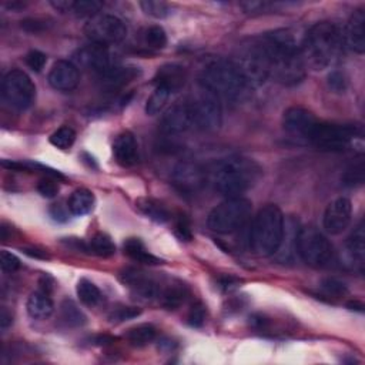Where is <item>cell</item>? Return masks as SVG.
<instances>
[{
  "label": "cell",
  "instance_id": "e575fe53",
  "mask_svg": "<svg viewBox=\"0 0 365 365\" xmlns=\"http://www.w3.org/2000/svg\"><path fill=\"white\" fill-rule=\"evenodd\" d=\"M87 248L91 254H94L97 257H103V258L111 257L115 252L114 242L104 232H97L96 235H93L87 244Z\"/></svg>",
  "mask_w": 365,
  "mask_h": 365
},
{
  "label": "cell",
  "instance_id": "d6986e66",
  "mask_svg": "<svg viewBox=\"0 0 365 365\" xmlns=\"http://www.w3.org/2000/svg\"><path fill=\"white\" fill-rule=\"evenodd\" d=\"M48 83L57 91H71L78 86V67L68 60H58L48 71Z\"/></svg>",
  "mask_w": 365,
  "mask_h": 365
},
{
  "label": "cell",
  "instance_id": "f6af8a7d",
  "mask_svg": "<svg viewBox=\"0 0 365 365\" xmlns=\"http://www.w3.org/2000/svg\"><path fill=\"white\" fill-rule=\"evenodd\" d=\"M37 191L46 198H53L58 192V184L56 182L54 177H46L38 181Z\"/></svg>",
  "mask_w": 365,
  "mask_h": 365
},
{
  "label": "cell",
  "instance_id": "44dd1931",
  "mask_svg": "<svg viewBox=\"0 0 365 365\" xmlns=\"http://www.w3.org/2000/svg\"><path fill=\"white\" fill-rule=\"evenodd\" d=\"M342 41L352 51L362 54L365 51V11L364 9L355 10L346 21Z\"/></svg>",
  "mask_w": 365,
  "mask_h": 365
},
{
  "label": "cell",
  "instance_id": "2e32d148",
  "mask_svg": "<svg viewBox=\"0 0 365 365\" xmlns=\"http://www.w3.org/2000/svg\"><path fill=\"white\" fill-rule=\"evenodd\" d=\"M352 220V202L346 197H338L332 200L324 212L322 227L331 235L342 234Z\"/></svg>",
  "mask_w": 365,
  "mask_h": 365
},
{
  "label": "cell",
  "instance_id": "816d5d0a",
  "mask_svg": "<svg viewBox=\"0 0 365 365\" xmlns=\"http://www.w3.org/2000/svg\"><path fill=\"white\" fill-rule=\"evenodd\" d=\"M23 251H24L27 255L33 257V258H40V259H47V258H50L46 251L38 250V248H24Z\"/></svg>",
  "mask_w": 365,
  "mask_h": 365
},
{
  "label": "cell",
  "instance_id": "f546056e",
  "mask_svg": "<svg viewBox=\"0 0 365 365\" xmlns=\"http://www.w3.org/2000/svg\"><path fill=\"white\" fill-rule=\"evenodd\" d=\"M365 232H364V221H359L358 225L354 228L351 235L346 238V250L348 254L354 261H356L359 265L364 264V255H365Z\"/></svg>",
  "mask_w": 365,
  "mask_h": 365
},
{
  "label": "cell",
  "instance_id": "b9f144b4",
  "mask_svg": "<svg viewBox=\"0 0 365 365\" xmlns=\"http://www.w3.org/2000/svg\"><path fill=\"white\" fill-rule=\"evenodd\" d=\"M141 314V309L138 307H127V305H120L114 308L110 314V319L114 322H123L127 319H133Z\"/></svg>",
  "mask_w": 365,
  "mask_h": 365
},
{
  "label": "cell",
  "instance_id": "6da1fadb",
  "mask_svg": "<svg viewBox=\"0 0 365 365\" xmlns=\"http://www.w3.org/2000/svg\"><path fill=\"white\" fill-rule=\"evenodd\" d=\"M269 64V77L279 84L294 86L305 77L301 46L289 30H275L258 37Z\"/></svg>",
  "mask_w": 365,
  "mask_h": 365
},
{
  "label": "cell",
  "instance_id": "836d02e7",
  "mask_svg": "<svg viewBox=\"0 0 365 365\" xmlns=\"http://www.w3.org/2000/svg\"><path fill=\"white\" fill-rule=\"evenodd\" d=\"M60 321L67 327H80L86 322V317L74 301L64 299L60 305Z\"/></svg>",
  "mask_w": 365,
  "mask_h": 365
},
{
  "label": "cell",
  "instance_id": "d6a6232c",
  "mask_svg": "<svg viewBox=\"0 0 365 365\" xmlns=\"http://www.w3.org/2000/svg\"><path fill=\"white\" fill-rule=\"evenodd\" d=\"M155 336H157V329L151 324H140V325L131 327L125 332L127 341L135 346H144L153 342Z\"/></svg>",
  "mask_w": 365,
  "mask_h": 365
},
{
  "label": "cell",
  "instance_id": "1f68e13d",
  "mask_svg": "<svg viewBox=\"0 0 365 365\" xmlns=\"http://www.w3.org/2000/svg\"><path fill=\"white\" fill-rule=\"evenodd\" d=\"M76 292H77V297L78 299L87 305V307H96L101 302L103 299V294L100 291V288L90 279L87 278H81L78 282H77V287H76Z\"/></svg>",
  "mask_w": 365,
  "mask_h": 365
},
{
  "label": "cell",
  "instance_id": "ba28073f",
  "mask_svg": "<svg viewBox=\"0 0 365 365\" xmlns=\"http://www.w3.org/2000/svg\"><path fill=\"white\" fill-rule=\"evenodd\" d=\"M298 257L311 267H325L334 258V248L329 240L315 227L308 225L299 230Z\"/></svg>",
  "mask_w": 365,
  "mask_h": 365
},
{
  "label": "cell",
  "instance_id": "c3c4849f",
  "mask_svg": "<svg viewBox=\"0 0 365 365\" xmlns=\"http://www.w3.org/2000/svg\"><path fill=\"white\" fill-rule=\"evenodd\" d=\"M328 86H329V88L332 91L342 93L346 88V80H345V77H344V74L341 71L334 70L328 76Z\"/></svg>",
  "mask_w": 365,
  "mask_h": 365
},
{
  "label": "cell",
  "instance_id": "7402d4cb",
  "mask_svg": "<svg viewBox=\"0 0 365 365\" xmlns=\"http://www.w3.org/2000/svg\"><path fill=\"white\" fill-rule=\"evenodd\" d=\"M113 154L115 161L123 167H133L138 163V144L133 133H120L113 143Z\"/></svg>",
  "mask_w": 365,
  "mask_h": 365
},
{
  "label": "cell",
  "instance_id": "4316f807",
  "mask_svg": "<svg viewBox=\"0 0 365 365\" xmlns=\"http://www.w3.org/2000/svg\"><path fill=\"white\" fill-rule=\"evenodd\" d=\"M188 295H190L188 288L182 282L174 281V282L164 284V288L161 291L158 301L164 308L175 309L187 301Z\"/></svg>",
  "mask_w": 365,
  "mask_h": 365
},
{
  "label": "cell",
  "instance_id": "4fadbf2b",
  "mask_svg": "<svg viewBox=\"0 0 365 365\" xmlns=\"http://www.w3.org/2000/svg\"><path fill=\"white\" fill-rule=\"evenodd\" d=\"M174 187L182 194H195L207 182V170L192 161H180L171 174Z\"/></svg>",
  "mask_w": 365,
  "mask_h": 365
},
{
  "label": "cell",
  "instance_id": "cb8c5ba5",
  "mask_svg": "<svg viewBox=\"0 0 365 365\" xmlns=\"http://www.w3.org/2000/svg\"><path fill=\"white\" fill-rule=\"evenodd\" d=\"M185 80H187L185 68L180 64H164L158 67L154 77L155 86H163L171 93L178 91L185 84Z\"/></svg>",
  "mask_w": 365,
  "mask_h": 365
},
{
  "label": "cell",
  "instance_id": "5bb4252c",
  "mask_svg": "<svg viewBox=\"0 0 365 365\" xmlns=\"http://www.w3.org/2000/svg\"><path fill=\"white\" fill-rule=\"evenodd\" d=\"M121 281L127 285L135 295L145 301L160 299L164 282L158 281L145 271L137 268H128L121 274Z\"/></svg>",
  "mask_w": 365,
  "mask_h": 365
},
{
  "label": "cell",
  "instance_id": "5b68a950",
  "mask_svg": "<svg viewBox=\"0 0 365 365\" xmlns=\"http://www.w3.org/2000/svg\"><path fill=\"white\" fill-rule=\"evenodd\" d=\"M284 214L275 204L264 205L250 230V247L258 257H271L278 250L284 231Z\"/></svg>",
  "mask_w": 365,
  "mask_h": 365
},
{
  "label": "cell",
  "instance_id": "60d3db41",
  "mask_svg": "<svg viewBox=\"0 0 365 365\" xmlns=\"http://www.w3.org/2000/svg\"><path fill=\"white\" fill-rule=\"evenodd\" d=\"M140 7L143 11L154 19H164L170 14V6L164 1H154V0H144L140 1Z\"/></svg>",
  "mask_w": 365,
  "mask_h": 365
},
{
  "label": "cell",
  "instance_id": "8fae6325",
  "mask_svg": "<svg viewBox=\"0 0 365 365\" xmlns=\"http://www.w3.org/2000/svg\"><path fill=\"white\" fill-rule=\"evenodd\" d=\"M84 34L91 43L108 47L125 38L127 27L118 17L98 13L87 20L84 24Z\"/></svg>",
  "mask_w": 365,
  "mask_h": 365
},
{
  "label": "cell",
  "instance_id": "d4e9b609",
  "mask_svg": "<svg viewBox=\"0 0 365 365\" xmlns=\"http://www.w3.org/2000/svg\"><path fill=\"white\" fill-rule=\"evenodd\" d=\"M50 4L60 13H68L77 17H93L98 14L103 7V3L97 0H53L50 1Z\"/></svg>",
  "mask_w": 365,
  "mask_h": 365
},
{
  "label": "cell",
  "instance_id": "3957f363",
  "mask_svg": "<svg viewBox=\"0 0 365 365\" xmlns=\"http://www.w3.org/2000/svg\"><path fill=\"white\" fill-rule=\"evenodd\" d=\"M342 34L332 21H318L309 27L301 44L305 66L322 70L331 66L342 50Z\"/></svg>",
  "mask_w": 365,
  "mask_h": 365
},
{
  "label": "cell",
  "instance_id": "83f0119b",
  "mask_svg": "<svg viewBox=\"0 0 365 365\" xmlns=\"http://www.w3.org/2000/svg\"><path fill=\"white\" fill-rule=\"evenodd\" d=\"M124 254L128 255L131 259L138 261L141 264H148V265H155V264H161V259L157 258L155 255H153L144 245V242L140 238L131 237L127 238L124 241Z\"/></svg>",
  "mask_w": 365,
  "mask_h": 365
},
{
  "label": "cell",
  "instance_id": "484cf974",
  "mask_svg": "<svg viewBox=\"0 0 365 365\" xmlns=\"http://www.w3.org/2000/svg\"><path fill=\"white\" fill-rule=\"evenodd\" d=\"M26 309L33 319H47L54 311V304L47 291L38 289L31 292L27 298Z\"/></svg>",
  "mask_w": 365,
  "mask_h": 365
},
{
  "label": "cell",
  "instance_id": "f35d334b",
  "mask_svg": "<svg viewBox=\"0 0 365 365\" xmlns=\"http://www.w3.org/2000/svg\"><path fill=\"white\" fill-rule=\"evenodd\" d=\"M144 43L150 48H164L167 46V34L161 26H150L144 30Z\"/></svg>",
  "mask_w": 365,
  "mask_h": 365
},
{
  "label": "cell",
  "instance_id": "ee69618b",
  "mask_svg": "<svg viewBox=\"0 0 365 365\" xmlns=\"http://www.w3.org/2000/svg\"><path fill=\"white\" fill-rule=\"evenodd\" d=\"M26 60V64L29 66V68H31L33 71L38 73L41 71V68L46 66V61H47V56L38 50H31L26 54L24 57Z\"/></svg>",
  "mask_w": 365,
  "mask_h": 365
},
{
  "label": "cell",
  "instance_id": "9a60e30c",
  "mask_svg": "<svg viewBox=\"0 0 365 365\" xmlns=\"http://www.w3.org/2000/svg\"><path fill=\"white\" fill-rule=\"evenodd\" d=\"M317 123H318L317 117L309 110H307L301 106L288 107L282 114L284 131L295 138H299V140L308 141Z\"/></svg>",
  "mask_w": 365,
  "mask_h": 365
},
{
  "label": "cell",
  "instance_id": "f1b7e54d",
  "mask_svg": "<svg viewBox=\"0 0 365 365\" xmlns=\"http://www.w3.org/2000/svg\"><path fill=\"white\" fill-rule=\"evenodd\" d=\"M67 205L73 215H86L94 207V194L87 188H77L68 197Z\"/></svg>",
  "mask_w": 365,
  "mask_h": 365
},
{
  "label": "cell",
  "instance_id": "4dcf8cb0",
  "mask_svg": "<svg viewBox=\"0 0 365 365\" xmlns=\"http://www.w3.org/2000/svg\"><path fill=\"white\" fill-rule=\"evenodd\" d=\"M135 205L141 214L155 222H167L171 217L168 210L161 202L153 198H140Z\"/></svg>",
  "mask_w": 365,
  "mask_h": 365
},
{
  "label": "cell",
  "instance_id": "30bf717a",
  "mask_svg": "<svg viewBox=\"0 0 365 365\" xmlns=\"http://www.w3.org/2000/svg\"><path fill=\"white\" fill-rule=\"evenodd\" d=\"M1 96L14 110H27L36 100V86L24 71L11 70L3 77Z\"/></svg>",
  "mask_w": 365,
  "mask_h": 365
},
{
  "label": "cell",
  "instance_id": "681fc988",
  "mask_svg": "<svg viewBox=\"0 0 365 365\" xmlns=\"http://www.w3.org/2000/svg\"><path fill=\"white\" fill-rule=\"evenodd\" d=\"M68 214L70 210H68V205H61V204H53L50 207V215L53 217V220L56 221H60V222H64L68 220Z\"/></svg>",
  "mask_w": 365,
  "mask_h": 365
},
{
  "label": "cell",
  "instance_id": "8d00e7d4",
  "mask_svg": "<svg viewBox=\"0 0 365 365\" xmlns=\"http://www.w3.org/2000/svg\"><path fill=\"white\" fill-rule=\"evenodd\" d=\"M170 96H171V91H170V90H167V88L163 87V86H155L154 91H153V93L150 94V97L147 98V103H145V113H147L148 115H155V114H158V113L164 108V106H165V103L168 101Z\"/></svg>",
  "mask_w": 365,
  "mask_h": 365
},
{
  "label": "cell",
  "instance_id": "7c38bea8",
  "mask_svg": "<svg viewBox=\"0 0 365 365\" xmlns=\"http://www.w3.org/2000/svg\"><path fill=\"white\" fill-rule=\"evenodd\" d=\"M356 134L358 130L355 125L318 121L308 138V143L314 144L319 150L341 151L351 143V140Z\"/></svg>",
  "mask_w": 365,
  "mask_h": 365
},
{
  "label": "cell",
  "instance_id": "7dc6e473",
  "mask_svg": "<svg viewBox=\"0 0 365 365\" xmlns=\"http://www.w3.org/2000/svg\"><path fill=\"white\" fill-rule=\"evenodd\" d=\"M0 265H1L3 271L14 272V271H17L20 268V259L14 254L3 250L0 252Z\"/></svg>",
  "mask_w": 365,
  "mask_h": 365
},
{
  "label": "cell",
  "instance_id": "7bdbcfd3",
  "mask_svg": "<svg viewBox=\"0 0 365 365\" xmlns=\"http://www.w3.org/2000/svg\"><path fill=\"white\" fill-rule=\"evenodd\" d=\"M205 307L204 304L201 302H194L190 309H188V314H187V322L191 325V327H195V328H200L204 321H205Z\"/></svg>",
  "mask_w": 365,
  "mask_h": 365
},
{
  "label": "cell",
  "instance_id": "7a4b0ae2",
  "mask_svg": "<svg viewBox=\"0 0 365 365\" xmlns=\"http://www.w3.org/2000/svg\"><path fill=\"white\" fill-rule=\"evenodd\" d=\"M261 175L262 168L255 160L237 155L217 161L207 171V182L227 198L241 197L259 181Z\"/></svg>",
  "mask_w": 365,
  "mask_h": 365
},
{
  "label": "cell",
  "instance_id": "74e56055",
  "mask_svg": "<svg viewBox=\"0 0 365 365\" xmlns=\"http://www.w3.org/2000/svg\"><path fill=\"white\" fill-rule=\"evenodd\" d=\"M74 141H76V131L68 125H63L57 128L50 135V143L60 150H68L74 144Z\"/></svg>",
  "mask_w": 365,
  "mask_h": 365
},
{
  "label": "cell",
  "instance_id": "d590c367",
  "mask_svg": "<svg viewBox=\"0 0 365 365\" xmlns=\"http://www.w3.org/2000/svg\"><path fill=\"white\" fill-rule=\"evenodd\" d=\"M364 173H365V165H364V157L355 158L344 171L341 175L342 184L345 187H356L364 182Z\"/></svg>",
  "mask_w": 365,
  "mask_h": 365
},
{
  "label": "cell",
  "instance_id": "52a82bcc",
  "mask_svg": "<svg viewBox=\"0 0 365 365\" xmlns=\"http://www.w3.org/2000/svg\"><path fill=\"white\" fill-rule=\"evenodd\" d=\"M250 87L259 86L269 78V64L259 38L251 40L232 61Z\"/></svg>",
  "mask_w": 365,
  "mask_h": 365
},
{
  "label": "cell",
  "instance_id": "bcb514c9",
  "mask_svg": "<svg viewBox=\"0 0 365 365\" xmlns=\"http://www.w3.org/2000/svg\"><path fill=\"white\" fill-rule=\"evenodd\" d=\"M174 232L181 241H190L192 238V232L190 228V221L187 220L185 215H178L175 225H174Z\"/></svg>",
  "mask_w": 365,
  "mask_h": 365
},
{
  "label": "cell",
  "instance_id": "ffe728a7",
  "mask_svg": "<svg viewBox=\"0 0 365 365\" xmlns=\"http://www.w3.org/2000/svg\"><path fill=\"white\" fill-rule=\"evenodd\" d=\"M299 230H301V227H299V222L295 217H292V215L285 217L281 242L278 245V250L274 254L277 261H279L282 264L292 262L295 255H298L297 247H298Z\"/></svg>",
  "mask_w": 365,
  "mask_h": 365
},
{
  "label": "cell",
  "instance_id": "ac0fdd59",
  "mask_svg": "<svg viewBox=\"0 0 365 365\" xmlns=\"http://www.w3.org/2000/svg\"><path fill=\"white\" fill-rule=\"evenodd\" d=\"M192 125V115L188 101H180L171 106L161 117L160 130L165 135H177L185 133Z\"/></svg>",
  "mask_w": 365,
  "mask_h": 365
},
{
  "label": "cell",
  "instance_id": "e0dca14e",
  "mask_svg": "<svg viewBox=\"0 0 365 365\" xmlns=\"http://www.w3.org/2000/svg\"><path fill=\"white\" fill-rule=\"evenodd\" d=\"M74 61L77 67L80 66L97 74H101L114 66L108 47L94 43L78 48L74 54Z\"/></svg>",
  "mask_w": 365,
  "mask_h": 365
},
{
  "label": "cell",
  "instance_id": "9c48e42d",
  "mask_svg": "<svg viewBox=\"0 0 365 365\" xmlns=\"http://www.w3.org/2000/svg\"><path fill=\"white\" fill-rule=\"evenodd\" d=\"M188 106L192 115V125L202 131L218 130L222 124V103L200 87V91L191 96Z\"/></svg>",
  "mask_w": 365,
  "mask_h": 365
},
{
  "label": "cell",
  "instance_id": "f5cc1de1",
  "mask_svg": "<svg viewBox=\"0 0 365 365\" xmlns=\"http://www.w3.org/2000/svg\"><path fill=\"white\" fill-rule=\"evenodd\" d=\"M11 314L6 309V308H3L1 309V314H0V325H1V328H7L10 324H11Z\"/></svg>",
  "mask_w": 365,
  "mask_h": 365
},
{
  "label": "cell",
  "instance_id": "277c9868",
  "mask_svg": "<svg viewBox=\"0 0 365 365\" xmlns=\"http://www.w3.org/2000/svg\"><path fill=\"white\" fill-rule=\"evenodd\" d=\"M200 87L215 96L221 103H238L251 88L230 60H214L207 64L200 74Z\"/></svg>",
  "mask_w": 365,
  "mask_h": 365
},
{
  "label": "cell",
  "instance_id": "f907efd6",
  "mask_svg": "<svg viewBox=\"0 0 365 365\" xmlns=\"http://www.w3.org/2000/svg\"><path fill=\"white\" fill-rule=\"evenodd\" d=\"M21 27H23L24 30H27V31H34V33H37V31L43 30V29L46 27V24H44V21L37 20V19H27V20L21 21Z\"/></svg>",
  "mask_w": 365,
  "mask_h": 365
},
{
  "label": "cell",
  "instance_id": "8992f818",
  "mask_svg": "<svg viewBox=\"0 0 365 365\" xmlns=\"http://www.w3.org/2000/svg\"><path fill=\"white\" fill-rule=\"evenodd\" d=\"M251 210L252 202L248 198L228 197L210 211L207 225L217 234H231L245 225Z\"/></svg>",
  "mask_w": 365,
  "mask_h": 365
},
{
  "label": "cell",
  "instance_id": "603a6c76",
  "mask_svg": "<svg viewBox=\"0 0 365 365\" xmlns=\"http://www.w3.org/2000/svg\"><path fill=\"white\" fill-rule=\"evenodd\" d=\"M140 73L141 71H140L138 67L114 64L113 67H110L104 73L98 74V81H100L103 88L117 90V88H121V87L127 86L133 80H135L140 76Z\"/></svg>",
  "mask_w": 365,
  "mask_h": 365
},
{
  "label": "cell",
  "instance_id": "ab89813d",
  "mask_svg": "<svg viewBox=\"0 0 365 365\" xmlns=\"http://www.w3.org/2000/svg\"><path fill=\"white\" fill-rule=\"evenodd\" d=\"M321 291L324 292V295H327L328 298H341L344 295L348 294L346 285L336 279V278H325L321 281L319 284Z\"/></svg>",
  "mask_w": 365,
  "mask_h": 365
}]
</instances>
